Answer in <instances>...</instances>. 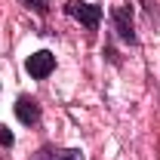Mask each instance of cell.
Instances as JSON below:
<instances>
[{
  "mask_svg": "<svg viewBox=\"0 0 160 160\" xmlns=\"http://www.w3.org/2000/svg\"><path fill=\"white\" fill-rule=\"evenodd\" d=\"M111 28H114V37L123 40L126 46H139V34H136V6L126 0V3H120L114 6V12H111Z\"/></svg>",
  "mask_w": 160,
  "mask_h": 160,
  "instance_id": "obj_1",
  "label": "cell"
},
{
  "mask_svg": "<svg viewBox=\"0 0 160 160\" xmlns=\"http://www.w3.org/2000/svg\"><path fill=\"white\" fill-rule=\"evenodd\" d=\"M62 9H65V16H71L74 22H80L89 34H92V31H99L102 16H105V9H102L99 3H86V0H68Z\"/></svg>",
  "mask_w": 160,
  "mask_h": 160,
  "instance_id": "obj_2",
  "label": "cell"
},
{
  "mask_svg": "<svg viewBox=\"0 0 160 160\" xmlns=\"http://www.w3.org/2000/svg\"><path fill=\"white\" fill-rule=\"evenodd\" d=\"M25 71L31 74L34 80H46L52 71H56V56L49 49H40V52H31L25 59Z\"/></svg>",
  "mask_w": 160,
  "mask_h": 160,
  "instance_id": "obj_3",
  "label": "cell"
},
{
  "mask_svg": "<svg viewBox=\"0 0 160 160\" xmlns=\"http://www.w3.org/2000/svg\"><path fill=\"white\" fill-rule=\"evenodd\" d=\"M28 160H86L80 148H59V145H40L37 151L31 154Z\"/></svg>",
  "mask_w": 160,
  "mask_h": 160,
  "instance_id": "obj_4",
  "label": "cell"
},
{
  "mask_svg": "<svg viewBox=\"0 0 160 160\" xmlns=\"http://www.w3.org/2000/svg\"><path fill=\"white\" fill-rule=\"evenodd\" d=\"M12 111H16V117H19V123H25V126H37L40 123V102L31 99V96H19L16 99V105H12Z\"/></svg>",
  "mask_w": 160,
  "mask_h": 160,
  "instance_id": "obj_5",
  "label": "cell"
},
{
  "mask_svg": "<svg viewBox=\"0 0 160 160\" xmlns=\"http://www.w3.org/2000/svg\"><path fill=\"white\" fill-rule=\"evenodd\" d=\"M22 3H25L28 9H34L37 16H46V12H49V3H46V0H22Z\"/></svg>",
  "mask_w": 160,
  "mask_h": 160,
  "instance_id": "obj_6",
  "label": "cell"
},
{
  "mask_svg": "<svg viewBox=\"0 0 160 160\" xmlns=\"http://www.w3.org/2000/svg\"><path fill=\"white\" fill-rule=\"evenodd\" d=\"M12 145H16L12 129H9V126H0V148H12Z\"/></svg>",
  "mask_w": 160,
  "mask_h": 160,
  "instance_id": "obj_7",
  "label": "cell"
}]
</instances>
